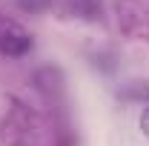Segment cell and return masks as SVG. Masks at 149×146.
Returning <instances> with one entry per match:
<instances>
[{
	"label": "cell",
	"instance_id": "obj_1",
	"mask_svg": "<svg viewBox=\"0 0 149 146\" xmlns=\"http://www.w3.org/2000/svg\"><path fill=\"white\" fill-rule=\"evenodd\" d=\"M29 49V37L23 35L20 29H12V32H3L0 35V52L9 57H17Z\"/></svg>",
	"mask_w": 149,
	"mask_h": 146
},
{
	"label": "cell",
	"instance_id": "obj_4",
	"mask_svg": "<svg viewBox=\"0 0 149 146\" xmlns=\"http://www.w3.org/2000/svg\"><path fill=\"white\" fill-rule=\"evenodd\" d=\"M141 132H143V135L149 138V106L141 112Z\"/></svg>",
	"mask_w": 149,
	"mask_h": 146
},
{
	"label": "cell",
	"instance_id": "obj_2",
	"mask_svg": "<svg viewBox=\"0 0 149 146\" xmlns=\"http://www.w3.org/2000/svg\"><path fill=\"white\" fill-rule=\"evenodd\" d=\"M74 12H80L83 17H95V15L100 12V6H97L95 0H77V3H74Z\"/></svg>",
	"mask_w": 149,
	"mask_h": 146
},
{
	"label": "cell",
	"instance_id": "obj_3",
	"mask_svg": "<svg viewBox=\"0 0 149 146\" xmlns=\"http://www.w3.org/2000/svg\"><path fill=\"white\" fill-rule=\"evenodd\" d=\"M23 9H29V12H43L46 6H49V0H17Z\"/></svg>",
	"mask_w": 149,
	"mask_h": 146
}]
</instances>
